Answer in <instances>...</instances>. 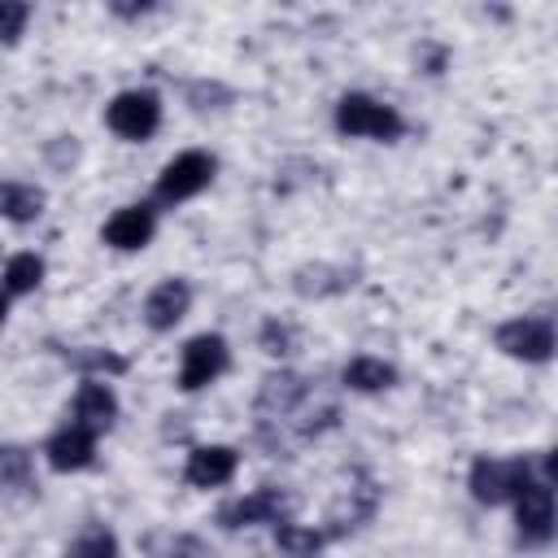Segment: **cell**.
Wrapping results in <instances>:
<instances>
[{"instance_id": "obj_7", "label": "cell", "mask_w": 558, "mask_h": 558, "mask_svg": "<svg viewBox=\"0 0 558 558\" xmlns=\"http://www.w3.org/2000/svg\"><path fill=\"white\" fill-rule=\"evenodd\" d=\"M288 510H292V497H288L283 488H275V484H262V488H253V493H244V497L227 501V506L218 510V523H222V527L283 523V519H288Z\"/></svg>"}, {"instance_id": "obj_6", "label": "cell", "mask_w": 558, "mask_h": 558, "mask_svg": "<svg viewBox=\"0 0 558 558\" xmlns=\"http://www.w3.org/2000/svg\"><path fill=\"white\" fill-rule=\"evenodd\" d=\"M105 122L113 135L122 140H148L157 126H161V100L153 92H118L105 109Z\"/></svg>"}, {"instance_id": "obj_26", "label": "cell", "mask_w": 558, "mask_h": 558, "mask_svg": "<svg viewBox=\"0 0 558 558\" xmlns=\"http://www.w3.org/2000/svg\"><path fill=\"white\" fill-rule=\"evenodd\" d=\"M4 314H9V292H0V327H4Z\"/></svg>"}, {"instance_id": "obj_5", "label": "cell", "mask_w": 558, "mask_h": 558, "mask_svg": "<svg viewBox=\"0 0 558 558\" xmlns=\"http://www.w3.org/2000/svg\"><path fill=\"white\" fill-rule=\"evenodd\" d=\"M514 523H519V541L541 549L554 541V488L549 480H527L514 497Z\"/></svg>"}, {"instance_id": "obj_19", "label": "cell", "mask_w": 558, "mask_h": 558, "mask_svg": "<svg viewBox=\"0 0 558 558\" xmlns=\"http://www.w3.org/2000/svg\"><path fill=\"white\" fill-rule=\"evenodd\" d=\"M65 558H118V536L105 523H92L65 545Z\"/></svg>"}, {"instance_id": "obj_3", "label": "cell", "mask_w": 558, "mask_h": 558, "mask_svg": "<svg viewBox=\"0 0 558 558\" xmlns=\"http://www.w3.org/2000/svg\"><path fill=\"white\" fill-rule=\"evenodd\" d=\"M497 349L519 362H549L554 357V323L545 314H523L497 327Z\"/></svg>"}, {"instance_id": "obj_1", "label": "cell", "mask_w": 558, "mask_h": 558, "mask_svg": "<svg viewBox=\"0 0 558 558\" xmlns=\"http://www.w3.org/2000/svg\"><path fill=\"white\" fill-rule=\"evenodd\" d=\"M336 131L340 135H362V140H397L405 131V122L392 105H384L375 96H362V92H349L336 105Z\"/></svg>"}, {"instance_id": "obj_9", "label": "cell", "mask_w": 558, "mask_h": 558, "mask_svg": "<svg viewBox=\"0 0 558 558\" xmlns=\"http://www.w3.org/2000/svg\"><path fill=\"white\" fill-rule=\"evenodd\" d=\"M305 397H310V379H305V375H296V371H270V375L262 379V392H257V414H262L266 423H279V418H288Z\"/></svg>"}, {"instance_id": "obj_25", "label": "cell", "mask_w": 558, "mask_h": 558, "mask_svg": "<svg viewBox=\"0 0 558 558\" xmlns=\"http://www.w3.org/2000/svg\"><path fill=\"white\" fill-rule=\"evenodd\" d=\"M170 558H214V549H209L201 536H179Z\"/></svg>"}, {"instance_id": "obj_14", "label": "cell", "mask_w": 558, "mask_h": 558, "mask_svg": "<svg viewBox=\"0 0 558 558\" xmlns=\"http://www.w3.org/2000/svg\"><path fill=\"white\" fill-rule=\"evenodd\" d=\"M44 453H48V466H52V471H83V466H92V458H96V432L70 423V427H61V432L48 440Z\"/></svg>"}, {"instance_id": "obj_24", "label": "cell", "mask_w": 558, "mask_h": 558, "mask_svg": "<svg viewBox=\"0 0 558 558\" xmlns=\"http://www.w3.org/2000/svg\"><path fill=\"white\" fill-rule=\"evenodd\" d=\"M262 349H266L270 357L292 353V327H288V323H279V318H270V323L262 327Z\"/></svg>"}, {"instance_id": "obj_13", "label": "cell", "mask_w": 558, "mask_h": 558, "mask_svg": "<svg viewBox=\"0 0 558 558\" xmlns=\"http://www.w3.org/2000/svg\"><path fill=\"white\" fill-rule=\"evenodd\" d=\"M118 418V397L105 379H83L74 392V423L87 432H105Z\"/></svg>"}, {"instance_id": "obj_10", "label": "cell", "mask_w": 558, "mask_h": 558, "mask_svg": "<svg viewBox=\"0 0 558 558\" xmlns=\"http://www.w3.org/2000/svg\"><path fill=\"white\" fill-rule=\"evenodd\" d=\"M153 231H157V218H153L148 205H122V209L105 222L100 240L113 244V248H122V253H135V248H144V244L153 240Z\"/></svg>"}, {"instance_id": "obj_4", "label": "cell", "mask_w": 558, "mask_h": 558, "mask_svg": "<svg viewBox=\"0 0 558 558\" xmlns=\"http://www.w3.org/2000/svg\"><path fill=\"white\" fill-rule=\"evenodd\" d=\"M214 179V157L209 153H179L174 161H166V170L157 174V201L161 205H183L196 192H205Z\"/></svg>"}, {"instance_id": "obj_16", "label": "cell", "mask_w": 558, "mask_h": 558, "mask_svg": "<svg viewBox=\"0 0 558 558\" xmlns=\"http://www.w3.org/2000/svg\"><path fill=\"white\" fill-rule=\"evenodd\" d=\"M48 196L35 183H0V218L9 222H35L44 214Z\"/></svg>"}, {"instance_id": "obj_17", "label": "cell", "mask_w": 558, "mask_h": 558, "mask_svg": "<svg viewBox=\"0 0 558 558\" xmlns=\"http://www.w3.org/2000/svg\"><path fill=\"white\" fill-rule=\"evenodd\" d=\"M323 545H327V532H318V527H301V523H288V519L275 523V549L283 558H318Z\"/></svg>"}, {"instance_id": "obj_15", "label": "cell", "mask_w": 558, "mask_h": 558, "mask_svg": "<svg viewBox=\"0 0 558 558\" xmlns=\"http://www.w3.org/2000/svg\"><path fill=\"white\" fill-rule=\"evenodd\" d=\"M375 506H379V488L371 484V480H362L357 488H349L336 506H331V514H327V536H340V532H353L357 523H366L371 514H375Z\"/></svg>"}, {"instance_id": "obj_21", "label": "cell", "mask_w": 558, "mask_h": 558, "mask_svg": "<svg viewBox=\"0 0 558 558\" xmlns=\"http://www.w3.org/2000/svg\"><path fill=\"white\" fill-rule=\"evenodd\" d=\"M70 362L78 371H87V379H100V375H122L126 371V357L109 353V349H74Z\"/></svg>"}, {"instance_id": "obj_23", "label": "cell", "mask_w": 558, "mask_h": 558, "mask_svg": "<svg viewBox=\"0 0 558 558\" xmlns=\"http://www.w3.org/2000/svg\"><path fill=\"white\" fill-rule=\"evenodd\" d=\"M31 22V4L17 0H0V44H13Z\"/></svg>"}, {"instance_id": "obj_20", "label": "cell", "mask_w": 558, "mask_h": 558, "mask_svg": "<svg viewBox=\"0 0 558 558\" xmlns=\"http://www.w3.org/2000/svg\"><path fill=\"white\" fill-rule=\"evenodd\" d=\"M44 283V262L35 253H17L4 262V292H35Z\"/></svg>"}, {"instance_id": "obj_2", "label": "cell", "mask_w": 558, "mask_h": 558, "mask_svg": "<svg viewBox=\"0 0 558 558\" xmlns=\"http://www.w3.org/2000/svg\"><path fill=\"white\" fill-rule=\"evenodd\" d=\"M527 480H532V462L527 458H475L471 497L480 506H501V501H514Z\"/></svg>"}, {"instance_id": "obj_18", "label": "cell", "mask_w": 558, "mask_h": 558, "mask_svg": "<svg viewBox=\"0 0 558 558\" xmlns=\"http://www.w3.org/2000/svg\"><path fill=\"white\" fill-rule=\"evenodd\" d=\"M344 384H349L353 392H384V388L397 384V371H392L384 357H353V362L344 366Z\"/></svg>"}, {"instance_id": "obj_22", "label": "cell", "mask_w": 558, "mask_h": 558, "mask_svg": "<svg viewBox=\"0 0 558 558\" xmlns=\"http://www.w3.org/2000/svg\"><path fill=\"white\" fill-rule=\"evenodd\" d=\"M0 484H9V488H31V449H22V445H0Z\"/></svg>"}, {"instance_id": "obj_11", "label": "cell", "mask_w": 558, "mask_h": 558, "mask_svg": "<svg viewBox=\"0 0 558 558\" xmlns=\"http://www.w3.org/2000/svg\"><path fill=\"white\" fill-rule=\"evenodd\" d=\"M187 305H192L187 279H161V283L144 296V323H148L153 331H170L174 323H183Z\"/></svg>"}, {"instance_id": "obj_12", "label": "cell", "mask_w": 558, "mask_h": 558, "mask_svg": "<svg viewBox=\"0 0 558 558\" xmlns=\"http://www.w3.org/2000/svg\"><path fill=\"white\" fill-rule=\"evenodd\" d=\"M235 466H240V453L231 445H201V449L187 453V471L183 475H187L192 488H218V484H227L235 475Z\"/></svg>"}, {"instance_id": "obj_8", "label": "cell", "mask_w": 558, "mask_h": 558, "mask_svg": "<svg viewBox=\"0 0 558 558\" xmlns=\"http://www.w3.org/2000/svg\"><path fill=\"white\" fill-rule=\"evenodd\" d=\"M227 371V340L214 331H201L183 344V362H179V388L183 392H201L205 384H214Z\"/></svg>"}]
</instances>
